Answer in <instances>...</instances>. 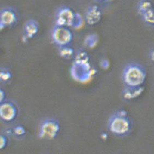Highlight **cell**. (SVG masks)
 <instances>
[{
  "label": "cell",
  "mask_w": 154,
  "mask_h": 154,
  "mask_svg": "<svg viewBox=\"0 0 154 154\" xmlns=\"http://www.w3.org/2000/svg\"><path fill=\"white\" fill-rule=\"evenodd\" d=\"M100 66L102 68L106 70L108 69L110 66V63L109 62V60L107 59H103L100 62Z\"/></svg>",
  "instance_id": "cell-21"
},
{
  "label": "cell",
  "mask_w": 154,
  "mask_h": 154,
  "mask_svg": "<svg viewBox=\"0 0 154 154\" xmlns=\"http://www.w3.org/2000/svg\"><path fill=\"white\" fill-rule=\"evenodd\" d=\"M77 12L68 6H62L57 9L55 14V25L72 27L74 25Z\"/></svg>",
  "instance_id": "cell-6"
},
{
  "label": "cell",
  "mask_w": 154,
  "mask_h": 154,
  "mask_svg": "<svg viewBox=\"0 0 154 154\" xmlns=\"http://www.w3.org/2000/svg\"><path fill=\"white\" fill-rule=\"evenodd\" d=\"M60 124L58 120L49 118L44 120L41 124L39 132L40 139L54 140L60 131Z\"/></svg>",
  "instance_id": "cell-5"
},
{
  "label": "cell",
  "mask_w": 154,
  "mask_h": 154,
  "mask_svg": "<svg viewBox=\"0 0 154 154\" xmlns=\"http://www.w3.org/2000/svg\"><path fill=\"white\" fill-rule=\"evenodd\" d=\"M76 60L80 62H89L88 56L86 52H80L77 54Z\"/></svg>",
  "instance_id": "cell-19"
},
{
  "label": "cell",
  "mask_w": 154,
  "mask_h": 154,
  "mask_svg": "<svg viewBox=\"0 0 154 154\" xmlns=\"http://www.w3.org/2000/svg\"><path fill=\"white\" fill-rule=\"evenodd\" d=\"M17 20V13L14 9L10 7L3 8L0 11V29L3 30L14 26Z\"/></svg>",
  "instance_id": "cell-7"
},
{
  "label": "cell",
  "mask_w": 154,
  "mask_h": 154,
  "mask_svg": "<svg viewBox=\"0 0 154 154\" xmlns=\"http://www.w3.org/2000/svg\"><path fill=\"white\" fill-rule=\"evenodd\" d=\"M52 39L59 47L70 45L73 40V33L69 27L55 25L52 31Z\"/></svg>",
  "instance_id": "cell-4"
},
{
  "label": "cell",
  "mask_w": 154,
  "mask_h": 154,
  "mask_svg": "<svg viewBox=\"0 0 154 154\" xmlns=\"http://www.w3.org/2000/svg\"><path fill=\"white\" fill-rule=\"evenodd\" d=\"M83 25V19L82 15L80 14V13H77L76 19L75 20L74 25L72 26L73 29H80L82 27Z\"/></svg>",
  "instance_id": "cell-17"
},
{
  "label": "cell",
  "mask_w": 154,
  "mask_h": 154,
  "mask_svg": "<svg viewBox=\"0 0 154 154\" xmlns=\"http://www.w3.org/2000/svg\"><path fill=\"white\" fill-rule=\"evenodd\" d=\"M97 2H105V1H110V0H95Z\"/></svg>",
  "instance_id": "cell-24"
},
{
  "label": "cell",
  "mask_w": 154,
  "mask_h": 154,
  "mask_svg": "<svg viewBox=\"0 0 154 154\" xmlns=\"http://www.w3.org/2000/svg\"><path fill=\"white\" fill-rule=\"evenodd\" d=\"M40 26L37 20L29 19L26 21L24 25V33L28 39H32L37 35L39 32Z\"/></svg>",
  "instance_id": "cell-10"
},
{
  "label": "cell",
  "mask_w": 154,
  "mask_h": 154,
  "mask_svg": "<svg viewBox=\"0 0 154 154\" xmlns=\"http://www.w3.org/2000/svg\"><path fill=\"white\" fill-rule=\"evenodd\" d=\"M103 17L102 11L97 5L90 6L85 15V20L87 25L94 26L99 23Z\"/></svg>",
  "instance_id": "cell-9"
},
{
  "label": "cell",
  "mask_w": 154,
  "mask_h": 154,
  "mask_svg": "<svg viewBox=\"0 0 154 154\" xmlns=\"http://www.w3.org/2000/svg\"><path fill=\"white\" fill-rule=\"evenodd\" d=\"M143 87H126V88L124 89L123 91V95L124 97L126 99L131 100L138 97L139 95L142 94L143 91Z\"/></svg>",
  "instance_id": "cell-11"
},
{
  "label": "cell",
  "mask_w": 154,
  "mask_h": 154,
  "mask_svg": "<svg viewBox=\"0 0 154 154\" xmlns=\"http://www.w3.org/2000/svg\"><path fill=\"white\" fill-rule=\"evenodd\" d=\"M6 97V93L5 91H4L3 89L1 88L0 89V102L2 103L5 100Z\"/></svg>",
  "instance_id": "cell-22"
},
{
  "label": "cell",
  "mask_w": 154,
  "mask_h": 154,
  "mask_svg": "<svg viewBox=\"0 0 154 154\" xmlns=\"http://www.w3.org/2000/svg\"><path fill=\"white\" fill-rule=\"evenodd\" d=\"M99 42V38L96 34H89L86 37L84 43L85 45L89 48H93L97 45Z\"/></svg>",
  "instance_id": "cell-13"
},
{
  "label": "cell",
  "mask_w": 154,
  "mask_h": 154,
  "mask_svg": "<svg viewBox=\"0 0 154 154\" xmlns=\"http://www.w3.org/2000/svg\"><path fill=\"white\" fill-rule=\"evenodd\" d=\"M107 126L112 134L118 137H125L130 134L133 123L126 112L119 110L109 118Z\"/></svg>",
  "instance_id": "cell-1"
},
{
  "label": "cell",
  "mask_w": 154,
  "mask_h": 154,
  "mask_svg": "<svg viewBox=\"0 0 154 154\" xmlns=\"http://www.w3.org/2000/svg\"><path fill=\"white\" fill-rule=\"evenodd\" d=\"M146 77V72L143 66L137 63H130L124 69L122 79L128 87H140L143 86Z\"/></svg>",
  "instance_id": "cell-2"
},
{
  "label": "cell",
  "mask_w": 154,
  "mask_h": 154,
  "mask_svg": "<svg viewBox=\"0 0 154 154\" xmlns=\"http://www.w3.org/2000/svg\"><path fill=\"white\" fill-rule=\"evenodd\" d=\"M12 74L9 69L3 68L1 69L0 71V80L2 83L8 82L11 80Z\"/></svg>",
  "instance_id": "cell-16"
},
{
  "label": "cell",
  "mask_w": 154,
  "mask_h": 154,
  "mask_svg": "<svg viewBox=\"0 0 154 154\" xmlns=\"http://www.w3.org/2000/svg\"><path fill=\"white\" fill-rule=\"evenodd\" d=\"M8 143V139L5 135L1 134L0 136V149H3L6 148Z\"/></svg>",
  "instance_id": "cell-20"
},
{
  "label": "cell",
  "mask_w": 154,
  "mask_h": 154,
  "mask_svg": "<svg viewBox=\"0 0 154 154\" xmlns=\"http://www.w3.org/2000/svg\"><path fill=\"white\" fill-rule=\"evenodd\" d=\"M149 57L151 61L154 63V49H152L150 50L149 53Z\"/></svg>",
  "instance_id": "cell-23"
},
{
  "label": "cell",
  "mask_w": 154,
  "mask_h": 154,
  "mask_svg": "<svg viewBox=\"0 0 154 154\" xmlns=\"http://www.w3.org/2000/svg\"><path fill=\"white\" fill-rule=\"evenodd\" d=\"M18 110L14 103L5 100L0 105V117L6 123H10L15 119Z\"/></svg>",
  "instance_id": "cell-8"
},
{
  "label": "cell",
  "mask_w": 154,
  "mask_h": 154,
  "mask_svg": "<svg viewBox=\"0 0 154 154\" xmlns=\"http://www.w3.org/2000/svg\"><path fill=\"white\" fill-rule=\"evenodd\" d=\"M142 17L145 23L150 25H154V9L152 8L143 13Z\"/></svg>",
  "instance_id": "cell-15"
},
{
  "label": "cell",
  "mask_w": 154,
  "mask_h": 154,
  "mask_svg": "<svg viewBox=\"0 0 154 154\" xmlns=\"http://www.w3.org/2000/svg\"><path fill=\"white\" fill-rule=\"evenodd\" d=\"M13 133L17 137H23L26 134V129L22 125L16 126L13 128Z\"/></svg>",
  "instance_id": "cell-18"
},
{
  "label": "cell",
  "mask_w": 154,
  "mask_h": 154,
  "mask_svg": "<svg viewBox=\"0 0 154 154\" xmlns=\"http://www.w3.org/2000/svg\"><path fill=\"white\" fill-rule=\"evenodd\" d=\"M59 54L61 57L65 59H70L73 57L75 51L70 45L59 47Z\"/></svg>",
  "instance_id": "cell-12"
},
{
  "label": "cell",
  "mask_w": 154,
  "mask_h": 154,
  "mask_svg": "<svg viewBox=\"0 0 154 154\" xmlns=\"http://www.w3.org/2000/svg\"><path fill=\"white\" fill-rule=\"evenodd\" d=\"M152 8V4L150 0H140L138 5V9L140 14Z\"/></svg>",
  "instance_id": "cell-14"
},
{
  "label": "cell",
  "mask_w": 154,
  "mask_h": 154,
  "mask_svg": "<svg viewBox=\"0 0 154 154\" xmlns=\"http://www.w3.org/2000/svg\"><path fill=\"white\" fill-rule=\"evenodd\" d=\"M94 70L89 62L75 60L71 68V75L74 80L80 82H86L91 80Z\"/></svg>",
  "instance_id": "cell-3"
}]
</instances>
